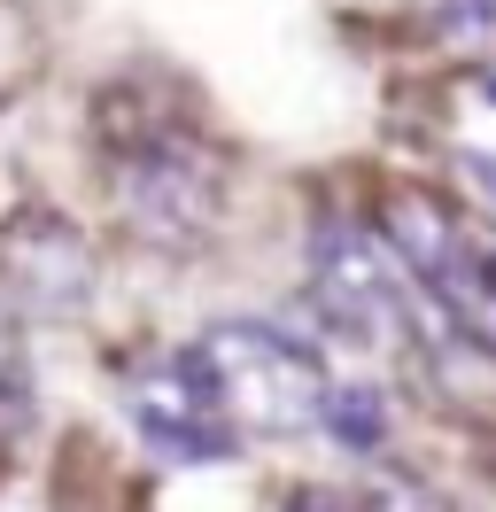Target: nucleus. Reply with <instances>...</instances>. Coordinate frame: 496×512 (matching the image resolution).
<instances>
[{
  "instance_id": "7",
  "label": "nucleus",
  "mask_w": 496,
  "mask_h": 512,
  "mask_svg": "<svg viewBox=\"0 0 496 512\" xmlns=\"http://www.w3.org/2000/svg\"><path fill=\"white\" fill-rule=\"evenodd\" d=\"M318 427H326L341 450H380L388 443V404H380V388L349 381V388L326 396V419H318Z\"/></svg>"
},
{
  "instance_id": "5",
  "label": "nucleus",
  "mask_w": 496,
  "mask_h": 512,
  "mask_svg": "<svg viewBox=\"0 0 496 512\" xmlns=\"http://www.w3.org/2000/svg\"><path fill=\"white\" fill-rule=\"evenodd\" d=\"M124 412L140 427V443L155 458H171V466H225V458H241L233 419L217 412V396L202 388L186 350L148 357L140 373H124Z\"/></svg>"
},
{
  "instance_id": "8",
  "label": "nucleus",
  "mask_w": 496,
  "mask_h": 512,
  "mask_svg": "<svg viewBox=\"0 0 496 512\" xmlns=\"http://www.w3.org/2000/svg\"><path fill=\"white\" fill-rule=\"evenodd\" d=\"M450 32H496V0H442Z\"/></svg>"
},
{
  "instance_id": "6",
  "label": "nucleus",
  "mask_w": 496,
  "mask_h": 512,
  "mask_svg": "<svg viewBox=\"0 0 496 512\" xmlns=\"http://www.w3.org/2000/svg\"><path fill=\"white\" fill-rule=\"evenodd\" d=\"M31 419H39V365H31V326L8 311L0 295V466L24 450Z\"/></svg>"
},
{
  "instance_id": "4",
  "label": "nucleus",
  "mask_w": 496,
  "mask_h": 512,
  "mask_svg": "<svg viewBox=\"0 0 496 512\" xmlns=\"http://www.w3.org/2000/svg\"><path fill=\"white\" fill-rule=\"evenodd\" d=\"M101 264L78 218H62L55 202H16L0 218V295L24 326H70L86 319Z\"/></svg>"
},
{
  "instance_id": "1",
  "label": "nucleus",
  "mask_w": 496,
  "mask_h": 512,
  "mask_svg": "<svg viewBox=\"0 0 496 512\" xmlns=\"http://www.w3.org/2000/svg\"><path fill=\"white\" fill-rule=\"evenodd\" d=\"M101 148H109V194H117V218L140 249L163 256H194L225 218V156L194 125L171 117H101Z\"/></svg>"
},
{
  "instance_id": "2",
  "label": "nucleus",
  "mask_w": 496,
  "mask_h": 512,
  "mask_svg": "<svg viewBox=\"0 0 496 512\" xmlns=\"http://www.w3.org/2000/svg\"><path fill=\"white\" fill-rule=\"evenodd\" d=\"M310 311L365 350L442 357L458 342L442 303L419 288V272L388 249V233H372L357 218H318V233H310Z\"/></svg>"
},
{
  "instance_id": "9",
  "label": "nucleus",
  "mask_w": 496,
  "mask_h": 512,
  "mask_svg": "<svg viewBox=\"0 0 496 512\" xmlns=\"http://www.w3.org/2000/svg\"><path fill=\"white\" fill-rule=\"evenodd\" d=\"M481 94H489V101H496V70H489V78H481Z\"/></svg>"
},
{
  "instance_id": "3",
  "label": "nucleus",
  "mask_w": 496,
  "mask_h": 512,
  "mask_svg": "<svg viewBox=\"0 0 496 512\" xmlns=\"http://www.w3.org/2000/svg\"><path fill=\"white\" fill-rule=\"evenodd\" d=\"M186 357H194L202 388L217 396V412L233 419L241 443L310 435V427L326 419L334 381H326L318 350L295 342V334H279V326H264V319H217V326H202V334L186 342Z\"/></svg>"
}]
</instances>
